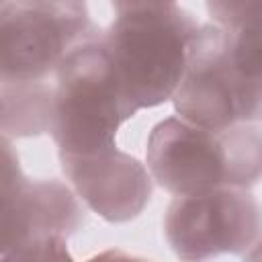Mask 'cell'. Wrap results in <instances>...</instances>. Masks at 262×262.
Returning a JSON list of instances; mask_svg holds the SVG:
<instances>
[{"label":"cell","instance_id":"cell-11","mask_svg":"<svg viewBox=\"0 0 262 262\" xmlns=\"http://www.w3.org/2000/svg\"><path fill=\"white\" fill-rule=\"evenodd\" d=\"M223 133L229 151V186L248 190L262 180V127L242 123Z\"/></svg>","mask_w":262,"mask_h":262},{"label":"cell","instance_id":"cell-8","mask_svg":"<svg viewBox=\"0 0 262 262\" xmlns=\"http://www.w3.org/2000/svg\"><path fill=\"white\" fill-rule=\"evenodd\" d=\"M59 162L80 201L108 223L137 219L151 201L147 166L119 147L94 156H59Z\"/></svg>","mask_w":262,"mask_h":262},{"label":"cell","instance_id":"cell-12","mask_svg":"<svg viewBox=\"0 0 262 262\" xmlns=\"http://www.w3.org/2000/svg\"><path fill=\"white\" fill-rule=\"evenodd\" d=\"M2 262H76L68 237L61 235H43L27 242L25 246L2 254Z\"/></svg>","mask_w":262,"mask_h":262},{"label":"cell","instance_id":"cell-1","mask_svg":"<svg viewBox=\"0 0 262 262\" xmlns=\"http://www.w3.org/2000/svg\"><path fill=\"white\" fill-rule=\"evenodd\" d=\"M113 10L102 41L131 104L141 111L172 100L201 23L176 2H115Z\"/></svg>","mask_w":262,"mask_h":262},{"label":"cell","instance_id":"cell-5","mask_svg":"<svg viewBox=\"0 0 262 262\" xmlns=\"http://www.w3.org/2000/svg\"><path fill=\"white\" fill-rule=\"evenodd\" d=\"M164 237L182 262L246 254L262 237V207L250 190L231 186L174 196L164 215Z\"/></svg>","mask_w":262,"mask_h":262},{"label":"cell","instance_id":"cell-6","mask_svg":"<svg viewBox=\"0 0 262 262\" xmlns=\"http://www.w3.org/2000/svg\"><path fill=\"white\" fill-rule=\"evenodd\" d=\"M0 145V252H12L43 235L70 237L80 231L86 213L76 190L57 178H27L12 141L2 137Z\"/></svg>","mask_w":262,"mask_h":262},{"label":"cell","instance_id":"cell-7","mask_svg":"<svg viewBox=\"0 0 262 262\" xmlns=\"http://www.w3.org/2000/svg\"><path fill=\"white\" fill-rule=\"evenodd\" d=\"M151 180L174 196H190L229 186L225 133L207 131L180 117L156 123L145 141Z\"/></svg>","mask_w":262,"mask_h":262},{"label":"cell","instance_id":"cell-3","mask_svg":"<svg viewBox=\"0 0 262 262\" xmlns=\"http://www.w3.org/2000/svg\"><path fill=\"white\" fill-rule=\"evenodd\" d=\"M74 0L0 2V82H45L80 45L100 37Z\"/></svg>","mask_w":262,"mask_h":262},{"label":"cell","instance_id":"cell-13","mask_svg":"<svg viewBox=\"0 0 262 262\" xmlns=\"http://www.w3.org/2000/svg\"><path fill=\"white\" fill-rule=\"evenodd\" d=\"M86 262H151L147 258H141V256H133V254H127L123 250H104V252H98L94 254L92 258H88Z\"/></svg>","mask_w":262,"mask_h":262},{"label":"cell","instance_id":"cell-14","mask_svg":"<svg viewBox=\"0 0 262 262\" xmlns=\"http://www.w3.org/2000/svg\"><path fill=\"white\" fill-rule=\"evenodd\" d=\"M244 262H262V237L244 254Z\"/></svg>","mask_w":262,"mask_h":262},{"label":"cell","instance_id":"cell-2","mask_svg":"<svg viewBox=\"0 0 262 262\" xmlns=\"http://www.w3.org/2000/svg\"><path fill=\"white\" fill-rule=\"evenodd\" d=\"M137 113L102 35L76 47L57 68L49 135L59 156H94L115 149L121 125Z\"/></svg>","mask_w":262,"mask_h":262},{"label":"cell","instance_id":"cell-4","mask_svg":"<svg viewBox=\"0 0 262 262\" xmlns=\"http://www.w3.org/2000/svg\"><path fill=\"white\" fill-rule=\"evenodd\" d=\"M172 104L176 117L215 133L262 121V86L237 72L221 27L201 25Z\"/></svg>","mask_w":262,"mask_h":262},{"label":"cell","instance_id":"cell-10","mask_svg":"<svg viewBox=\"0 0 262 262\" xmlns=\"http://www.w3.org/2000/svg\"><path fill=\"white\" fill-rule=\"evenodd\" d=\"M55 86L47 82H0L2 137L51 133Z\"/></svg>","mask_w":262,"mask_h":262},{"label":"cell","instance_id":"cell-9","mask_svg":"<svg viewBox=\"0 0 262 262\" xmlns=\"http://www.w3.org/2000/svg\"><path fill=\"white\" fill-rule=\"evenodd\" d=\"M213 25L227 33L229 57L237 72L262 86V0L207 2Z\"/></svg>","mask_w":262,"mask_h":262}]
</instances>
